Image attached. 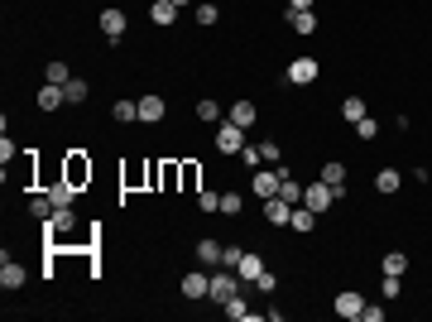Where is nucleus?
Instances as JSON below:
<instances>
[{"label": "nucleus", "instance_id": "1", "mask_svg": "<svg viewBox=\"0 0 432 322\" xmlns=\"http://www.w3.org/2000/svg\"><path fill=\"white\" fill-rule=\"evenodd\" d=\"M288 178V163H274V168H255V178H250V192L265 202V197H279V183Z\"/></svg>", "mask_w": 432, "mask_h": 322}, {"label": "nucleus", "instance_id": "2", "mask_svg": "<svg viewBox=\"0 0 432 322\" xmlns=\"http://www.w3.org/2000/svg\"><path fill=\"white\" fill-rule=\"evenodd\" d=\"M236 294H241L236 269H221V274H212V289H207V298H212V303H231Z\"/></svg>", "mask_w": 432, "mask_h": 322}, {"label": "nucleus", "instance_id": "3", "mask_svg": "<svg viewBox=\"0 0 432 322\" xmlns=\"http://www.w3.org/2000/svg\"><path fill=\"white\" fill-rule=\"evenodd\" d=\"M96 25H101V34H106L110 44H120V39H125V29H130V20H125V10H115V5H106Z\"/></svg>", "mask_w": 432, "mask_h": 322}, {"label": "nucleus", "instance_id": "4", "mask_svg": "<svg viewBox=\"0 0 432 322\" xmlns=\"http://www.w3.org/2000/svg\"><path fill=\"white\" fill-rule=\"evenodd\" d=\"M216 149H221V154H241V149H245V130L236 125V120L216 125Z\"/></svg>", "mask_w": 432, "mask_h": 322}, {"label": "nucleus", "instance_id": "5", "mask_svg": "<svg viewBox=\"0 0 432 322\" xmlns=\"http://www.w3.org/2000/svg\"><path fill=\"white\" fill-rule=\"evenodd\" d=\"M53 241H68L72 231H77V216H72V207H53V216H49V226H44Z\"/></svg>", "mask_w": 432, "mask_h": 322}, {"label": "nucleus", "instance_id": "6", "mask_svg": "<svg viewBox=\"0 0 432 322\" xmlns=\"http://www.w3.org/2000/svg\"><path fill=\"white\" fill-rule=\"evenodd\" d=\"M331 202H336V188H326L322 178H317L312 188H303V207H312V212H326Z\"/></svg>", "mask_w": 432, "mask_h": 322}, {"label": "nucleus", "instance_id": "7", "mask_svg": "<svg viewBox=\"0 0 432 322\" xmlns=\"http://www.w3.org/2000/svg\"><path fill=\"white\" fill-rule=\"evenodd\" d=\"M163 116H168V101H163L159 92H149V97H139V120H144V125H159Z\"/></svg>", "mask_w": 432, "mask_h": 322}, {"label": "nucleus", "instance_id": "8", "mask_svg": "<svg viewBox=\"0 0 432 322\" xmlns=\"http://www.w3.org/2000/svg\"><path fill=\"white\" fill-rule=\"evenodd\" d=\"M63 178H68L72 188L91 183V159H82V154H68V163H63Z\"/></svg>", "mask_w": 432, "mask_h": 322}, {"label": "nucleus", "instance_id": "9", "mask_svg": "<svg viewBox=\"0 0 432 322\" xmlns=\"http://www.w3.org/2000/svg\"><path fill=\"white\" fill-rule=\"evenodd\" d=\"M288 82H293V87H307V82H317V58H293V63H288Z\"/></svg>", "mask_w": 432, "mask_h": 322}, {"label": "nucleus", "instance_id": "10", "mask_svg": "<svg viewBox=\"0 0 432 322\" xmlns=\"http://www.w3.org/2000/svg\"><path fill=\"white\" fill-rule=\"evenodd\" d=\"M331 308H336V318H346V322H360V313H365V298L346 289V294H336V303H331Z\"/></svg>", "mask_w": 432, "mask_h": 322}, {"label": "nucleus", "instance_id": "11", "mask_svg": "<svg viewBox=\"0 0 432 322\" xmlns=\"http://www.w3.org/2000/svg\"><path fill=\"white\" fill-rule=\"evenodd\" d=\"M63 106H68V92L53 87V82H44V92H39V111H44V116H53V111H63Z\"/></svg>", "mask_w": 432, "mask_h": 322}, {"label": "nucleus", "instance_id": "12", "mask_svg": "<svg viewBox=\"0 0 432 322\" xmlns=\"http://www.w3.org/2000/svg\"><path fill=\"white\" fill-rule=\"evenodd\" d=\"M183 298H207V289H212V274H202V269H192V274H183Z\"/></svg>", "mask_w": 432, "mask_h": 322}, {"label": "nucleus", "instance_id": "13", "mask_svg": "<svg viewBox=\"0 0 432 322\" xmlns=\"http://www.w3.org/2000/svg\"><path fill=\"white\" fill-rule=\"evenodd\" d=\"M288 216H293V202H284V197H265V221H269V226H288Z\"/></svg>", "mask_w": 432, "mask_h": 322}, {"label": "nucleus", "instance_id": "14", "mask_svg": "<svg viewBox=\"0 0 432 322\" xmlns=\"http://www.w3.org/2000/svg\"><path fill=\"white\" fill-rule=\"evenodd\" d=\"M25 284V265H15L10 260V250L0 255V289H20Z\"/></svg>", "mask_w": 432, "mask_h": 322}, {"label": "nucleus", "instance_id": "15", "mask_svg": "<svg viewBox=\"0 0 432 322\" xmlns=\"http://www.w3.org/2000/svg\"><path fill=\"white\" fill-rule=\"evenodd\" d=\"M226 120H236L241 130H250V125L260 120V111H255V101H236V106L226 111Z\"/></svg>", "mask_w": 432, "mask_h": 322}, {"label": "nucleus", "instance_id": "16", "mask_svg": "<svg viewBox=\"0 0 432 322\" xmlns=\"http://www.w3.org/2000/svg\"><path fill=\"white\" fill-rule=\"evenodd\" d=\"M236 274H241L245 284H255V279L265 274V260H260L255 250H245V255H241V265H236Z\"/></svg>", "mask_w": 432, "mask_h": 322}, {"label": "nucleus", "instance_id": "17", "mask_svg": "<svg viewBox=\"0 0 432 322\" xmlns=\"http://www.w3.org/2000/svg\"><path fill=\"white\" fill-rule=\"evenodd\" d=\"M288 29L293 34H317V15L312 10H288Z\"/></svg>", "mask_w": 432, "mask_h": 322}, {"label": "nucleus", "instance_id": "18", "mask_svg": "<svg viewBox=\"0 0 432 322\" xmlns=\"http://www.w3.org/2000/svg\"><path fill=\"white\" fill-rule=\"evenodd\" d=\"M149 20L168 29L173 20H178V5H173V0H154V5H149Z\"/></svg>", "mask_w": 432, "mask_h": 322}, {"label": "nucleus", "instance_id": "19", "mask_svg": "<svg viewBox=\"0 0 432 322\" xmlns=\"http://www.w3.org/2000/svg\"><path fill=\"white\" fill-rule=\"evenodd\" d=\"M322 183H326V188H346V163H341V159H326L322 163Z\"/></svg>", "mask_w": 432, "mask_h": 322}, {"label": "nucleus", "instance_id": "20", "mask_svg": "<svg viewBox=\"0 0 432 322\" xmlns=\"http://www.w3.org/2000/svg\"><path fill=\"white\" fill-rule=\"evenodd\" d=\"M221 250H226L221 241H212V236H202V241H197V260H202V265H221Z\"/></svg>", "mask_w": 432, "mask_h": 322}, {"label": "nucleus", "instance_id": "21", "mask_svg": "<svg viewBox=\"0 0 432 322\" xmlns=\"http://www.w3.org/2000/svg\"><path fill=\"white\" fill-rule=\"evenodd\" d=\"M49 197H53V207H72V202H77V188H72L68 178H58L53 188H49Z\"/></svg>", "mask_w": 432, "mask_h": 322}, {"label": "nucleus", "instance_id": "22", "mask_svg": "<svg viewBox=\"0 0 432 322\" xmlns=\"http://www.w3.org/2000/svg\"><path fill=\"white\" fill-rule=\"evenodd\" d=\"M379 269H384V274H399V279H404V269H408V255H404V250H389V255L379 260Z\"/></svg>", "mask_w": 432, "mask_h": 322}, {"label": "nucleus", "instance_id": "23", "mask_svg": "<svg viewBox=\"0 0 432 322\" xmlns=\"http://www.w3.org/2000/svg\"><path fill=\"white\" fill-rule=\"evenodd\" d=\"M110 116H115L120 125H125V120H139V101H130V97H120V101L110 106Z\"/></svg>", "mask_w": 432, "mask_h": 322}, {"label": "nucleus", "instance_id": "24", "mask_svg": "<svg viewBox=\"0 0 432 322\" xmlns=\"http://www.w3.org/2000/svg\"><path fill=\"white\" fill-rule=\"evenodd\" d=\"M44 78L53 82V87H68V82H72V68H68V63H63V58H53V63H49V73H44Z\"/></svg>", "mask_w": 432, "mask_h": 322}, {"label": "nucleus", "instance_id": "25", "mask_svg": "<svg viewBox=\"0 0 432 322\" xmlns=\"http://www.w3.org/2000/svg\"><path fill=\"white\" fill-rule=\"evenodd\" d=\"M312 216H317L312 207H303V202H298L293 216H288V226H293V231H312Z\"/></svg>", "mask_w": 432, "mask_h": 322}, {"label": "nucleus", "instance_id": "26", "mask_svg": "<svg viewBox=\"0 0 432 322\" xmlns=\"http://www.w3.org/2000/svg\"><path fill=\"white\" fill-rule=\"evenodd\" d=\"M221 313H226L231 322H250V308H245V298H241V294L231 298V303H221Z\"/></svg>", "mask_w": 432, "mask_h": 322}, {"label": "nucleus", "instance_id": "27", "mask_svg": "<svg viewBox=\"0 0 432 322\" xmlns=\"http://www.w3.org/2000/svg\"><path fill=\"white\" fill-rule=\"evenodd\" d=\"M279 197H284V202H293V207H298V202H303V183H298L293 173H288V178L279 183Z\"/></svg>", "mask_w": 432, "mask_h": 322}, {"label": "nucleus", "instance_id": "28", "mask_svg": "<svg viewBox=\"0 0 432 322\" xmlns=\"http://www.w3.org/2000/svg\"><path fill=\"white\" fill-rule=\"evenodd\" d=\"M399 183H404V178H399L394 168H379V173H375V188L379 192H399Z\"/></svg>", "mask_w": 432, "mask_h": 322}, {"label": "nucleus", "instance_id": "29", "mask_svg": "<svg viewBox=\"0 0 432 322\" xmlns=\"http://www.w3.org/2000/svg\"><path fill=\"white\" fill-rule=\"evenodd\" d=\"M341 116H346V120H360V116H370V111H365V101H360V97H346V101H341Z\"/></svg>", "mask_w": 432, "mask_h": 322}, {"label": "nucleus", "instance_id": "30", "mask_svg": "<svg viewBox=\"0 0 432 322\" xmlns=\"http://www.w3.org/2000/svg\"><path fill=\"white\" fill-rule=\"evenodd\" d=\"M63 92H68V106H82V101H87V82H82V78H72Z\"/></svg>", "mask_w": 432, "mask_h": 322}, {"label": "nucleus", "instance_id": "31", "mask_svg": "<svg viewBox=\"0 0 432 322\" xmlns=\"http://www.w3.org/2000/svg\"><path fill=\"white\" fill-rule=\"evenodd\" d=\"M29 212L39 216V221H49L53 216V197H29Z\"/></svg>", "mask_w": 432, "mask_h": 322}, {"label": "nucleus", "instance_id": "32", "mask_svg": "<svg viewBox=\"0 0 432 322\" xmlns=\"http://www.w3.org/2000/svg\"><path fill=\"white\" fill-rule=\"evenodd\" d=\"M221 216H241V192H221Z\"/></svg>", "mask_w": 432, "mask_h": 322}, {"label": "nucleus", "instance_id": "33", "mask_svg": "<svg viewBox=\"0 0 432 322\" xmlns=\"http://www.w3.org/2000/svg\"><path fill=\"white\" fill-rule=\"evenodd\" d=\"M355 135H360V140H375V135H379L375 116H360V120H355Z\"/></svg>", "mask_w": 432, "mask_h": 322}, {"label": "nucleus", "instance_id": "34", "mask_svg": "<svg viewBox=\"0 0 432 322\" xmlns=\"http://www.w3.org/2000/svg\"><path fill=\"white\" fill-rule=\"evenodd\" d=\"M241 163H245V168H260V163H265L260 144H245V149H241Z\"/></svg>", "mask_w": 432, "mask_h": 322}, {"label": "nucleus", "instance_id": "35", "mask_svg": "<svg viewBox=\"0 0 432 322\" xmlns=\"http://www.w3.org/2000/svg\"><path fill=\"white\" fill-rule=\"evenodd\" d=\"M197 116H202V125H212V120H221V106L216 101H197Z\"/></svg>", "mask_w": 432, "mask_h": 322}, {"label": "nucleus", "instance_id": "36", "mask_svg": "<svg viewBox=\"0 0 432 322\" xmlns=\"http://www.w3.org/2000/svg\"><path fill=\"white\" fill-rule=\"evenodd\" d=\"M216 20H221V10H216V5H202V0H197V25H216Z\"/></svg>", "mask_w": 432, "mask_h": 322}, {"label": "nucleus", "instance_id": "37", "mask_svg": "<svg viewBox=\"0 0 432 322\" xmlns=\"http://www.w3.org/2000/svg\"><path fill=\"white\" fill-rule=\"evenodd\" d=\"M197 207L202 212H221V192H197Z\"/></svg>", "mask_w": 432, "mask_h": 322}, {"label": "nucleus", "instance_id": "38", "mask_svg": "<svg viewBox=\"0 0 432 322\" xmlns=\"http://www.w3.org/2000/svg\"><path fill=\"white\" fill-rule=\"evenodd\" d=\"M241 255H245L241 245H226V250H221V265H226V269H236V265H241Z\"/></svg>", "mask_w": 432, "mask_h": 322}, {"label": "nucleus", "instance_id": "39", "mask_svg": "<svg viewBox=\"0 0 432 322\" xmlns=\"http://www.w3.org/2000/svg\"><path fill=\"white\" fill-rule=\"evenodd\" d=\"M255 289H260V294H274V289H279V274H269V269H265V274L255 279Z\"/></svg>", "mask_w": 432, "mask_h": 322}, {"label": "nucleus", "instance_id": "40", "mask_svg": "<svg viewBox=\"0 0 432 322\" xmlns=\"http://www.w3.org/2000/svg\"><path fill=\"white\" fill-rule=\"evenodd\" d=\"M15 154H20V149H15V140H10V130H5V140H0V159H5V168H10Z\"/></svg>", "mask_w": 432, "mask_h": 322}, {"label": "nucleus", "instance_id": "41", "mask_svg": "<svg viewBox=\"0 0 432 322\" xmlns=\"http://www.w3.org/2000/svg\"><path fill=\"white\" fill-rule=\"evenodd\" d=\"M384 298H389V303L399 298V274H384Z\"/></svg>", "mask_w": 432, "mask_h": 322}, {"label": "nucleus", "instance_id": "42", "mask_svg": "<svg viewBox=\"0 0 432 322\" xmlns=\"http://www.w3.org/2000/svg\"><path fill=\"white\" fill-rule=\"evenodd\" d=\"M183 188H197V163H183Z\"/></svg>", "mask_w": 432, "mask_h": 322}, {"label": "nucleus", "instance_id": "43", "mask_svg": "<svg viewBox=\"0 0 432 322\" xmlns=\"http://www.w3.org/2000/svg\"><path fill=\"white\" fill-rule=\"evenodd\" d=\"M260 154H265V163H284V159H279V144H274V140H269V144H260Z\"/></svg>", "mask_w": 432, "mask_h": 322}, {"label": "nucleus", "instance_id": "44", "mask_svg": "<svg viewBox=\"0 0 432 322\" xmlns=\"http://www.w3.org/2000/svg\"><path fill=\"white\" fill-rule=\"evenodd\" d=\"M360 322H384V308H370V303H365V313H360Z\"/></svg>", "mask_w": 432, "mask_h": 322}, {"label": "nucleus", "instance_id": "45", "mask_svg": "<svg viewBox=\"0 0 432 322\" xmlns=\"http://www.w3.org/2000/svg\"><path fill=\"white\" fill-rule=\"evenodd\" d=\"M317 0H288V10H312Z\"/></svg>", "mask_w": 432, "mask_h": 322}, {"label": "nucleus", "instance_id": "46", "mask_svg": "<svg viewBox=\"0 0 432 322\" xmlns=\"http://www.w3.org/2000/svg\"><path fill=\"white\" fill-rule=\"evenodd\" d=\"M173 5H178V10H183V5H192V0H173Z\"/></svg>", "mask_w": 432, "mask_h": 322}]
</instances>
